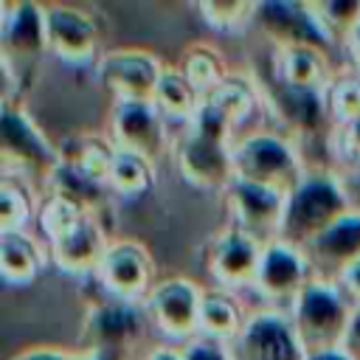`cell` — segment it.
<instances>
[{
    "mask_svg": "<svg viewBox=\"0 0 360 360\" xmlns=\"http://www.w3.org/2000/svg\"><path fill=\"white\" fill-rule=\"evenodd\" d=\"M48 53L45 6L28 0L0 3V70L3 104H22L25 90Z\"/></svg>",
    "mask_w": 360,
    "mask_h": 360,
    "instance_id": "6da1fadb",
    "label": "cell"
},
{
    "mask_svg": "<svg viewBox=\"0 0 360 360\" xmlns=\"http://www.w3.org/2000/svg\"><path fill=\"white\" fill-rule=\"evenodd\" d=\"M352 211L349 197L335 172H309L298 188H292L284 200L278 239L290 248L309 245L329 225L343 219Z\"/></svg>",
    "mask_w": 360,
    "mask_h": 360,
    "instance_id": "7a4b0ae2",
    "label": "cell"
},
{
    "mask_svg": "<svg viewBox=\"0 0 360 360\" xmlns=\"http://www.w3.org/2000/svg\"><path fill=\"white\" fill-rule=\"evenodd\" d=\"M233 172L236 180L273 188L284 197L309 174L298 146L276 129H259L233 141Z\"/></svg>",
    "mask_w": 360,
    "mask_h": 360,
    "instance_id": "3957f363",
    "label": "cell"
},
{
    "mask_svg": "<svg viewBox=\"0 0 360 360\" xmlns=\"http://www.w3.org/2000/svg\"><path fill=\"white\" fill-rule=\"evenodd\" d=\"M352 312H354V307L343 295L340 287L323 284V281H309L287 315H290L292 329L309 357V354L335 352L343 346Z\"/></svg>",
    "mask_w": 360,
    "mask_h": 360,
    "instance_id": "277c9868",
    "label": "cell"
},
{
    "mask_svg": "<svg viewBox=\"0 0 360 360\" xmlns=\"http://www.w3.org/2000/svg\"><path fill=\"white\" fill-rule=\"evenodd\" d=\"M3 174L22 177L28 183H42L53 174L59 160V146H53L45 132L34 124L22 104H3V135H0Z\"/></svg>",
    "mask_w": 360,
    "mask_h": 360,
    "instance_id": "5b68a950",
    "label": "cell"
},
{
    "mask_svg": "<svg viewBox=\"0 0 360 360\" xmlns=\"http://www.w3.org/2000/svg\"><path fill=\"white\" fill-rule=\"evenodd\" d=\"M253 28L262 34V39L276 48H318L332 53L338 42L326 34L321 25L315 6L301 0H270L256 3L253 11Z\"/></svg>",
    "mask_w": 360,
    "mask_h": 360,
    "instance_id": "8992f818",
    "label": "cell"
},
{
    "mask_svg": "<svg viewBox=\"0 0 360 360\" xmlns=\"http://www.w3.org/2000/svg\"><path fill=\"white\" fill-rule=\"evenodd\" d=\"M146 307L98 295L82 318L79 338L84 352H132L146 332Z\"/></svg>",
    "mask_w": 360,
    "mask_h": 360,
    "instance_id": "52a82bcc",
    "label": "cell"
},
{
    "mask_svg": "<svg viewBox=\"0 0 360 360\" xmlns=\"http://www.w3.org/2000/svg\"><path fill=\"white\" fill-rule=\"evenodd\" d=\"M93 281L98 290L110 298L132 301V304H146L149 292L155 290V262L149 250L141 242L132 239H118L110 242Z\"/></svg>",
    "mask_w": 360,
    "mask_h": 360,
    "instance_id": "ba28073f",
    "label": "cell"
},
{
    "mask_svg": "<svg viewBox=\"0 0 360 360\" xmlns=\"http://www.w3.org/2000/svg\"><path fill=\"white\" fill-rule=\"evenodd\" d=\"M45 39L48 53L70 68L98 65V22L93 11L82 6L51 3L45 6Z\"/></svg>",
    "mask_w": 360,
    "mask_h": 360,
    "instance_id": "9c48e42d",
    "label": "cell"
},
{
    "mask_svg": "<svg viewBox=\"0 0 360 360\" xmlns=\"http://www.w3.org/2000/svg\"><path fill=\"white\" fill-rule=\"evenodd\" d=\"M96 70L115 101H152L166 65L143 48H112L101 53Z\"/></svg>",
    "mask_w": 360,
    "mask_h": 360,
    "instance_id": "30bf717a",
    "label": "cell"
},
{
    "mask_svg": "<svg viewBox=\"0 0 360 360\" xmlns=\"http://www.w3.org/2000/svg\"><path fill=\"white\" fill-rule=\"evenodd\" d=\"M200 304L202 290L183 276H169L155 284V290L146 298V315L152 323L172 340L188 343L200 335Z\"/></svg>",
    "mask_w": 360,
    "mask_h": 360,
    "instance_id": "8fae6325",
    "label": "cell"
},
{
    "mask_svg": "<svg viewBox=\"0 0 360 360\" xmlns=\"http://www.w3.org/2000/svg\"><path fill=\"white\" fill-rule=\"evenodd\" d=\"M233 360H307V352L281 309L253 312L242 335L231 343Z\"/></svg>",
    "mask_w": 360,
    "mask_h": 360,
    "instance_id": "7c38bea8",
    "label": "cell"
},
{
    "mask_svg": "<svg viewBox=\"0 0 360 360\" xmlns=\"http://www.w3.org/2000/svg\"><path fill=\"white\" fill-rule=\"evenodd\" d=\"M301 253L309 264L312 281L338 287L343 276L360 262V214L349 211L343 219H338L309 245H304Z\"/></svg>",
    "mask_w": 360,
    "mask_h": 360,
    "instance_id": "4fadbf2b",
    "label": "cell"
},
{
    "mask_svg": "<svg viewBox=\"0 0 360 360\" xmlns=\"http://www.w3.org/2000/svg\"><path fill=\"white\" fill-rule=\"evenodd\" d=\"M309 281H312V273H309L304 253L284 242H270L262 253L253 290L264 301H270V309L290 312V307L307 290Z\"/></svg>",
    "mask_w": 360,
    "mask_h": 360,
    "instance_id": "5bb4252c",
    "label": "cell"
},
{
    "mask_svg": "<svg viewBox=\"0 0 360 360\" xmlns=\"http://www.w3.org/2000/svg\"><path fill=\"white\" fill-rule=\"evenodd\" d=\"M110 138L118 149L135 152L152 163L169 149L166 118L152 101H115L110 112Z\"/></svg>",
    "mask_w": 360,
    "mask_h": 360,
    "instance_id": "9a60e30c",
    "label": "cell"
},
{
    "mask_svg": "<svg viewBox=\"0 0 360 360\" xmlns=\"http://www.w3.org/2000/svg\"><path fill=\"white\" fill-rule=\"evenodd\" d=\"M174 160L180 174L202 188V191H222L236 180L233 172V143H219L200 138L194 132H183V138L174 143Z\"/></svg>",
    "mask_w": 360,
    "mask_h": 360,
    "instance_id": "2e32d148",
    "label": "cell"
},
{
    "mask_svg": "<svg viewBox=\"0 0 360 360\" xmlns=\"http://www.w3.org/2000/svg\"><path fill=\"white\" fill-rule=\"evenodd\" d=\"M284 200H287L284 194L256 183H245V180H233L225 188V202L233 225L250 233L253 239H259L262 245H270L278 239Z\"/></svg>",
    "mask_w": 360,
    "mask_h": 360,
    "instance_id": "e0dca14e",
    "label": "cell"
},
{
    "mask_svg": "<svg viewBox=\"0 0 360 360\" xmlns=\"http://www.w3.org/2000/svg\"><path fill=\"white\" fill-rule=\"evenodd\" d=\"M267 245H262L259 239H253L250 233H245L242 228H236L233 222L219 231L214 236V242L208 245L205 253V264L211 270V276L225 287H253L259 264H262V253Z\"/></svg>",
    "mask_w": 360,
    "mask_h": 360,
    "instance_id": "ac0fdd59",
    "label": "cell"
},
{
    "mask_svg": "<svg viewBox=\"0 0 360 360\" xmlns=\"http://www.w3.org/2000/svg\"><path fill=\"white\" fill-rule=\"evenodd\" d=\"M110 248L107 239V228L104 222H98L96 217H87L82 225H76L68 236H62L59 242L48 245L51 250V262L70 276H96L104 253Z\"/></svg>",
    "mask_w": 360,
    "mask_h": 360,
    "instance_id": "d6986e66",
    "label": "cell"
},
{
    "mask_svg": "<svg viewBox=\"0 0 360 360\" xmlns=\"http://www.w3.org/2000/svg\"><path fill=\"white\" fill-rule=\"evenodd\" d=\"M267 65L281 82L318 93H323L332 76L338 73L329 62V53L318 48H276L270 51Z\"/></svg>",
    "mask_w": 360,
    "mask_h": 360,
    "instance_id": "ffe728a7",
    "label": "cell"
},
{
    "mask_svg": "<svg viewBox=\"0 0 360 360\" xmlns=\"http://www.w3.org/2000/svg\"><path fill=\"white\" fill-rule=\"evenodd\" d=\"M42 188H45V194H56V197H65V200L76 202L79 208H84L90 217H96L107 228V217L112 214V197H115L107 183L84 177V174L59 163L53 169V174L45 180Z\"/></svg>",
    "mask_w": 360,
    "mask_h": 360,
    "instance_id": "44dd1931",
    "label": "cell"
},
{
    "mask_svg": "<svg viewBox=\"0 0 360 360\" xmlns=\"http://www.w3.org/2000/svg\"><path fill=\"white\" fill-rule=\"evenodd\" d=\"M115 155H118L115 141L110 135H98V132H79L59 143L62 166H68L84 177L101 180V183H107Z\"/></svg>",
    "mask_w": 360,
    "mask_h": 360,
    "instance_id": "7402d4cb",
    "label": "cell"
},
{
    "mask_svg": "<svg viewBox=\"0 0 360 360\" xmlns=\"http://www.w3.org/2000/svg\"><path fill=\"white\" fill-rule=\"evenodd\" d=\"M48 262L51 250L28 231H0V270L8 284H31Z\"/></svg>",
    "mask_w": 360,
    "mask_h": 360,
    "instance_id": "603a6c76",
    "label": "cell"
},
{
    "mask_svg": "<svg viewBox=\"0 0 360 360\" xmlns=\"http://www.w3.org/2000/svg\"><path fill=\"white\" fill-rule=\"evenodd\" d=\"M250 315L242 312L239 301L228 290H205L200 304V335L214 338L219 343H233Z\"/></svg>",
    "mask_w": 360,
    "mask_h": 360,
    "instance_id": "cb8c5ba5",
    "label": "cell"
},
{
    "mask_svg": "<svg viewBox=\"0 0 360 360\" xmlns=\"http://www.w3.org/2000/svg\"><path fill=\"white\" fill-rule=\"evenodd\" d=\"M152 104H155V110L166 121H174V124L188 127V121L197 115V110L202 104V96L186 79V73L180 68H169L166 65V70H163V76H160V82L155 87Z\"/></svg>",
    "mask_w": 360,
    "mask_h": 360,
    "instance_id": "d4e9b609",
    "label": "cell"
},
{
    "mask_svg": "<svg viewBox=\"0 0 360 360\" xmlns=\"http://www.w3.org/2000/svg\"><path fill=\"white\" fill-rule=\"evenodd\" d=\"M205 101L217 107L233 127H239L245 118H250L262 107L259 87L250 73H228L225 82L205 96Z\"/></svg>",
    "mask_w": 360,
    "mask_h": 360,
    "instance_id": "484cf974",
    "label": "cell"
},
{
    "mask_svg": "<svg viewBox=\"0 0 360 360\" xmlns=\"http://www.w3.org/2000/svg\"><path fill=\"white\" fill-rule=\"evenodd\" d=\"M39 202L28 180L3 174L0 180V231H25L31 219H37Z\"/></svg>",
    "mask_w": 360,
    "mask_h": 360,
    "instance_id": "4316f807",
    "label": "cell"
},
{
    "mask_svg": "<svg viewBox=\"0 0 360 360\" xmlns=\"http://www.w3.org/2000/svg\"><path fill=\"white\" fill-rule=\"evenodd\" d=\"M180 70L186 73V79L200 90V96L205 98L214 87H219L225 82V76L231 73L225 68V59L217 48L205 45V42H194L183 51V59H180Z\"/></svg>",
    "mask_w": 360,
    "mask_h": 360,
    "instance_id": "83f0119b",
    "label": "cell"
},
{
    "mask_svg": "<svg viewBox=\"0 0 360 360\" xmlns=\"http://www.w3.org/2000/svg\"><path fill=\"white\" fill-rule=\"evenodd\" d=\"M152 183H155V163L135 152L118 149L115 163L107 177V186L112 188V194L115 197H141L143 191L152 188Z\"/></svg>",
    "mask_w": 360,
    "mask_h": 360,
    "instance_id": "f1b7e54d",
    "label": "cell"
},
{
    "mask_svg": "<svg viewBox=\"0 0 360 360\" xmlns=\"http://www.w3.org/2000/svg\"><path fill=\"white\" fill-rule=\"evenodd\" d=\"M323 101L338 127L360 121V70H354L352 65L340 68L332 76V82L326 84Z\"/></svg>",
    "mask_w": 360,
    "mask_h": 360,
    "instance_id": "f546056e",
    "label": "cell"
},
{
    "mask_svg": "<svg viewBox=\"0 0 360 360\" xmlns=\"http://www.w3.org/2000/svg\"><path fill=\"white\" fill-rule=\"evenodd\" d=\"M90 214L84 208H79L76 202L56 197V194H45L39 200V211H37V225L42 231V236L48 239V245L59 242L62 236H68L76 225H82Z\"/></svg>",
    "mask_w": 360,
    "mask_h": 360,
    "instance_id": "4dcf8cb0",
    "label": "cell"
},
{
    "mask_svg": "<svg viewBox=\"0 0 360 360\" xmlns=\"http://www.w3.org/2000/svg\"><path fill=\"white\" fill-rule=\"evenodd\" d=\"M312 6L321 25L338 45H343L346 37L360 22V0H329V3H312Z\"/></svg>",
    "mask_w": 360,
    "mask_h": 360,
    "instance_id": "1f68e13d",
    "label": "cell"
},
{
    "mask_svg": "<svg viewBox=\"0 0 360 360\" xmlns=\"http://www.w3.org/2000/svg\"><path fill=\"white\" fill-rule=\"evenodd\" d=\"M197 11L217 31H242V28L253 25L256 3H222V0H211V3H200Z\"/></svg>",
    "mask_w": 360,
    "mask_h": 360,
    "instance_id": "d6a6232c",
    "label": "cell"
},
{
    "mask_svg": "<svg viewBox=\"0 0 360 360\" xmlns=\"http://www.w3.org/2000/svg\"><path fill=\"white\" fill-rule=\"evenodd\" d=\"M188 132H194V135H200V138H208V141H219V143H233L236 138H233V124L217 110V107H211L205 98H202V104H200V110H197V115L188 121V127H186Z\"/></svg>",
    "mask_w": 360,
    "mask_h": 360,
    "instance_id": "836d02e7",
    "label": "cell"
},
{
    "mask_svg": "<svg viewBox=\"0 0 360 360\" xmlns=\"http://www.w3.org/2000/svg\"><path fill=\"white\" fill-rule=\"evenodd\" d=\"M335 155V172L338 169H360V121L338 127L332 141Z\"/></svg>",
    "mask_w": 360,
    "mask_h": 360,
    "instance_id": "e575fe53",
    "label": "cell"
},
{
    "mask_svg": "<svg viewBox=\"0 0 360 360\" xmlns=\"http://www.w3.org/2000/svg\"><path fill=\"white\" fill-rule=\"evenodd\" d=\"M180 354H183V360H233L228 343H219V340L205 338V335H197L188 343H183Z\"/></svg>",
    "mask_w": 360,
    "mask_h": 360,
    "instance_id": "d590c367",
    "label": "cell"
},
{
    "mask_svg": "<svg viewBox=\"0 0 360 360\" xmlns=\"http://www.w3.org/2000/svg\"><path fill=\"white\" fill-rule=\"evenodd\" d=\"M340 352H346L352 360H360V307H354V312H352V321H349Z\"/></svg>",
    "mask_w": 360,
    "mask_h": 360,
    "instance_id": "8d00e7d4",
    "label": "cell"
},
{
    "mask_svg": "<svg viewBox=\"0 0 360 360\" xmlns=\"http://www.w3.org/2000/svg\"><path fill=\"white\" fill-rule=\"evenodd\" d=\"M343 290V295L352 301V307H360V262L343 276V281L338 284Z\"/></svg>",
    "mask_w": 360,
    "mask_h": 360,
    "instance_id": "74e56055",
    "label": "cell"
},
{
    "mask_svg": "<svg viewBox=\"0 0 360 360\" xmlns=\"http://www.w3.org/2000/svg\"><path fill=\"white\" fill-rule=\"evenodd\" d=\"M14 360H76V354L70 352H62V349H28L22 354H17Z\"/></svg>",
    "mask_w": 360,
    "mask_h": 360,
    "instance_id": "f35d334b",
    "label": "cell"
},
{
    "mask_svg": "<svg viewBox=\"0 0 360 360\" xmlns=\"http://www.w3.org/2000/svg\"><path fill=\"white\" fill-rule=\"evenodd\" d=\"M340 48L346 51V56H349V65H352L354 70H360V22L354 25V31L346 37V42H343Z\"/></svg>",
    "mask_w": 360,
    "mask_h": 360,
    "instance_id": "ab89813d",
    "label": "cell"
},
{
    "mask_svg": "<svg viewBox=\"0 0 360 360\" xmlns=\"http://www.w3.org/2000/svg\"><path fill=\"white\" fill-rule=\"evenodd\" d=\"M76 360H129L127 352H79Z\"/></svg>",
    "mask_w": 360,
    "mask_h": 360,
    "instance_id": "60d3db41",
    "label": "cell"
},
{
    "mask_svg": "<svg viewBox=\"0 0 360 360\" xmlns=\"http://www.w3.org/2000/svg\"><path fill=\"white\" fill-rule=\"evenodd\" d=\"M146 360H183V354L177 349H169V346H158L146 354Z\"/></svg>",
    "mask_w": 360,
    "mask_h": 360,
    "instance_id": "b9f144b4",
    "label": "cell"
},
{
    "mask_svg": "<svg viewBox=\"0 0 360 360\" xmlns=\"http://www.w3.org/2000/svg\"><path fill=\"white\" fill-rule=\"evenodd\" d=\"M307 360H352L346 352H340V349H335V352H321V354H309Z\"/></svg>",
    "mask_w": 360,
    "mask_h": 360,
    "instance_id": "7bdbcfd3",
    "label": "cell"
}]
</instances>
